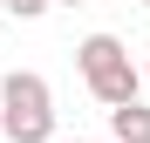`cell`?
Here are the masks:
<instances>
[{
  "instance_id": "1",
  "label": "cell",
  "mask_w": 150,
  "mask_h": 143,
  "mask_svg": "<svg viewBox=\"0 0 150 143\" xmlns=\"http://www.w3.org/2000/svg\"><path fill=\"white\" fill-rule=\"evenodd\" d=\"M0 130L7 143H55V89L34 68H14L0 82Z\"/></svg>"
},
{
  "instance_id": "2",
  "label": "cell",
  "mask_w": 150,
  "mask_h": 143,
  "mask_svg": "<svg viewBox=\"0 0 150 143\" xmlns=\"http://www.w3.org/2000/svg\"><path fill=\"white\" fill-rule=\"evenodd\" d=\"M75 68H82V82H89V95H96L103 109L137 102V89H143L137 61H130V48H123L116 34H89L82 48H75Z\"/></svg>"
},
{
  "instance_id": "3",
  "label": "cell",
  "mask_w": 150,
  "mask_h": 143,
  "mask_svg": "<svg viewBox=\"0 0 150 143\" xmlns=\"http://www.w3.org/2000/svg\"><path fill=\"white\" fill-rule=\"evenodd\" d=\"M109 130H116V143H150V109L143 102H116L109 109Z\"/></svg>"
},
{
  "instance_id": "4",
  "label": "cell",
  "mask_w": 150,
  "mask_h": 143,
  "mask_svg": "<svg viewBox=\"0 0 150 143\" xmlns=\"http://www.w3.org/2000/svg\"><path fill=\"white\" fill-rule=\"evenodd\" d=\"M0 7H7V14H14V20H41V14H48V7H55V0H0Z\"/></svg>"
},
{
  "instance_id": "5",
  "label": "cell",
  "mask_w": 150,
  "mask_h": 143,
  "mask_svg": "<svg viewBox=\"0 0 150 143\" xmlns=\"http://www.w3.org/2000/svg\"><path fill=\"white\" fill-rule=\"evenodd\" d=\"M55 7H82V0H55Z\"/></svg>"
},
{
  "instance_id": "6",
  "label": "cell",
  "mask_w": 150,
  "mask_h": 143,
  "mask_svg": "<svg viewBox=\"0 0 150 143\" xmlns=\"http://www.w3.org/2000/svg\"><path fill=\"white\" fill-rule=\"evenodd\" d=\"M68 143H82V136H68Z\"/></svg>"
},
{
  "instance_id": "7",
  "label": "cell",
  "mask_w": 150,
  "mask_h": 143,
  "mask_svg": "<svg viewBox=\"0 0 150 143\" xmlns=\"http://www.w3.org/2000/svg\"><path fill=\"white\" fill-rule=\"evenodd\" d=\"M143 82H150V68H143Z\"/></svg>"
},
{
  "instance_id": "8",
  "label": "cell",
  "mask_w": 150,
  "mask_h": 143,
  "mask_svg": "<svg viewBox=\"0 0 150 143\" xmlns=\"http://www.w3.org/2000/svg\"><path fill=\"white\" fill-rule=\"evenodd\" d=\"M143 7H150V0H143Z\"/></svg>"
}]
</instances>
